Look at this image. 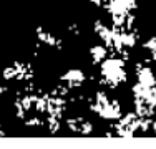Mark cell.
<instances>
[{
	"instance_id": "cell-3",
	"label": "cell",
	"mask_w": 156,
	"mask_h": 149,
	"mask_svg": "<svg viewBox=\"0 0 156 149\" xmlns=\"http://www.w3.org/2000/svg\"><path fill=\"white\" fill-rule=\"evenodd\" d=\"M136 78H138V83L144 85V86L154 88L156 86V76L151 71V68L144 65H136Z\"/></svg>"
},
{
	"instance_id": "cell-2",
	"label": "cell",
	"mask_w": 156,
	"mask_h": 149,
	"mask_svg": "<svg viewBox=\"0 0 156 149\" xmlns=\"http://www.w3.org/2000/svg\"><path fill=\"white\" fill-rule=\"evenodd\" d=\"M135 7H136V0H108L105 3V9L110 15L129 13Z\"/></svg>"
},
{
	"instance_id": "cell-7",
	"label": "cell",
	"mask_w": 156,
	"mask_h": 149,
	"mask_svg": "<svg viewBox=\"0 0 156 149\" xmlns=\"http://www.w3.org/2000/svg\"><path fill=\"white\" fill-rule=\"evenodd\" d=\"M144 48H148L150 51H153L156 50V36H151L148 42H144Z\"/></svg>"
},
{
	"instance_id": "cell-4",
	"label": "cell",
	"mask_w": 156,
	"mask_h": 149,
	"mask_svg": "<svg viewBox=\"0 0 156 149\" xmlns=\"http://www.w3.org/2000/svg\"><path fill=\"white\" fill-rule=\"evenodd\" d=\"M62 81H65L68 88L80 86V85L85 81V74L80 68H70L65 74H62Z\"/></svg>"
},
{
	"instance_id": "cell-8",
	"label": "cell",
	"mask_w": 156,
	"mask_h": 149,
	"mask_svg": "<svg viewBox=\"0 0 156 149\" xmlns=\"http://www.w3.org/2000/svg\"><path fill=\"white\" fill-rule=\"evenodd\" d=\"M25 124H27V126H40V124H42V121H40V119H37V118H33V119H28Z\"/></svg>"
},
{
	"instance_id": "cell-6",
	"label": "cell",
	"mask_w": 156,
	"mask_h": 149,
	"mask_svg": "<svg viewBox=\"0 0 156 149\" xmlns=\"http://www.w3.org/2000/svg\"><path fill=\"white\" fill-rule=\"evenodd\" d=\"M90 55H91V61L100 65L106 57H108V48L101 47V45H95V47L90 48Z\"/></svg>"
},
{
	"instance_id": "cell-9",
	"label": "cell",
	"mask_w": 156,
	"mask_h": 149,
	"mask_svg": "<svg viewBox=\"0 0 156 149\" xmlns=\"http://www.w3.org/2000/svg\"><path fill=\"white\" fill-rule=\"evenodd\" d=\"M91 2H93L95 5H103V7H105V3L108 2V0H91Z\"/></svg>"
},
{
	"instance_id": "cell-5",
	"label": "cell",
	"mask_w": 156,
	"mask_h": 149,
	"mask_svg": "<svg viewBox=\"0 0 156 149\" xmlns=\"http://www.w3.org/2000/svg\"><path fill=\"white\" fill-rule=\"evenodd\" d=\"M98 116L100 118H105V119H116V118H120L121 116L120 103L115 101V99H110V101L105 104V108L98 113Z\"/></svg>"
},
{
	"instance_id": "cell-1",
	"label": "cell",
	"mask_w": 156,
	"mask_h": 149,
	"mask_svg": "<svg viewBox=\"0 0 156 149\" xmlns=\"http://www.w3.org/2000/svg\"><path fill=\"white\" fill-rule=\"evenodd\" d=\"M100 73H101V85H106L110 88H116L120 83L126 81V70L125 60L118 58L116 55L106 57L100 63Z\"/></svg>"
}]
</instances>
